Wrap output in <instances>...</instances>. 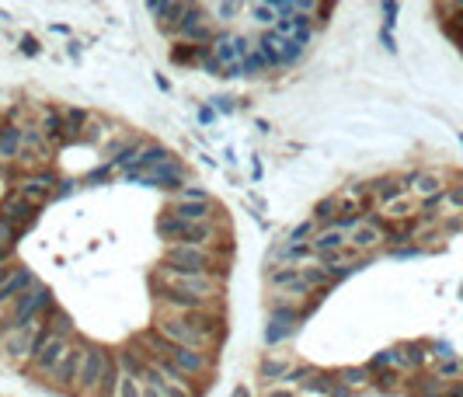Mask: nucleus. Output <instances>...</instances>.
Returning <instances> with one entry per match:
<instances>
[{
	"label": "nucleus",
	"mask_w": 463,
	"mask_h": 397,
	"mask_svg": "<svg viewBox=\"0 0 463 397\" xmlns=\"http://www.w3.org/2000/svg\"><path fill=\"white\" fill-rule=\"evenodd\" d=\"M216 237H220V227L213 220L206 223H185V234L178 244H192V248H206V251H216Z\"/></svg>",
	"instance_id": "4468645a"
},
{
	"label": "nucleus",
	"mask_w": 463,
	"mask_h": 397,
	"mask_svg": "<svg viewBox=\"0 0 463 397\" xmlns=\"http://www.w3.org/2000/svg\"><path fill=\"white\" fill-rule=\"evenodd\" d=\"M171 363L185 373L188 380H192V377H206V373L213 370V356H209V352H195V349H182V345L171 349Z\"/></svg>",
	"instance_id": "f8f14e48"
},
{
	"label": "nucleus",
	"mask_w": 463,
	"mask_h": 397,
	"mask_svg": "<svg viewBox=\"0 0 463 397\" xmlns=\"http://www.w3.org/2000/svg\"><path fill=\"white\" fill-rule=\"evenodd\" d=\"M460 373H463V363H457V359H450V363L439 366V380H443V384H446V380H457Z\"/></svg>",
	"instance_id": "79ce46f5"
},
{
	"label": "nucleus",
	"mask_w": 463,
	"mask_h": 397,
	"mask_svg": "<svg viewBox=\"0 0 463 397\" xmlns=\"http://www.w3.org/2000/svg\"><path fill=\"white\" fill-rule=\"evenodd\" d=\"M133 182H143V185H154V189H168V192H182L185 189V171L175 164V161H168V164H161V168H154V171H133L129 175Z\"/></svg>",
	"instance_id": "1a4fd4ad"
},
{
	"label": "nucleus",
	"mask_w": 463,
	"mask_h": 397,
	"mask_svg": "<svg viewBox=\"0 0 463 397\" xmlns=\"http://www.w3.org/2000/svg\"><path fill=\"white\" fill-rule=\"evenodd\" d=\"M411 213H415V202H411V198H404V196L383 206V216H387L390 223H408V220H411Z\"/></svg>",
	"instance_id": "bb28decb"
},
{
	"label": "nucleus",
	"mask_w": 463,
	"mask_h": 397,
	"mask_svg": "<svg viewBox=\"0 0 463 397\" xmlns=\"http://www.w3.org/2000/svg\"><path fill=\"white\" fill-rule=\"evenodd\" d=\"M157 230H161V237H164V241L178 244V241H182V234H185V223L164 213V216H161V223H157Z\"/></svg>",
	"instance_id": "2f4dec72"
},
{
	"label": "nucleus",
	"mask_w": 463,
	"mask_h": 397,
	"mask_svg": "<svg viewBox=\"0 0 463 397\" xmlns=\"http://www.w3.org/2000/svg\"><path fill=\"white\" fill-rule=\"evenodd\" d=\"M70 338H60V335H49V328H46V321L39 324V335H35V349H32V373H39V377H53V370L63 363V356L70 352Z\"/></svg>",
	"instance_id": "39448f33"
},
{
	"label": "nucleus",
	"mask_w": 463,
	"mask_h": 397,
	"mask_svg": "<svg viewBox=\"0 0 463 397\" xmlns=\"http://www.w3.org/2000/svg\"><path fill=\"white\" fill-rule=\"evenodd\" d=\"M387 241V234L373 223V220H366L363 227H356L352 234H349V248H356V251H373V248H380Z\"/></svg>",
	"instance_id": "f3484780"
},
{
	"label": "nucleus",
	"mask_w": 463,
	"mask_h": 397,
	"mask_svg": "<svg viewBox=\"0 0 463 397\" xmlns=\"http://www.w3.org/2000/svg\"><path fill=\"white\" fill-rule=\"evenodd\" d=\"M119 380H122V370H119V363H115V356H112V359H108V370H105V377H101V387H98L94 397H115L119 394Z\"/></svg>",
	"instance_id": "c85d7f7f"
},
{
	"label": "nucleus",
	"mask_w": 463,
	"mask_h": 397,
	"mask_svg": "<svg viewBox=\"0 0 463 397\" xmlns=\"http://www.w3.org/2000/svg\"><path fill=\"white\" fill-rule=\"evenodd\" d=\"M164 269L182 272V276H209V279H223V265H220V251H206V248H192V244H168L164 248Z\"/></svg>",
	"instance_id": "f257e3e1"
},
{
	"label": "nucleus",
	"mask_w": 463,
	"mask_h": 397,
	"mask_svg": "<svg viewBox=\"0 0 463 397\" xmlns=\"http://www.w3.org/2000/svg\"><path fill=\"white\" fill-rule=\"evenodd\" d=\"M154 286H164V293L202 300V303H220V293H223V283L220 279H209V276H182V272L164 269V265L154 276Z\"/></svg>",
	"instance_id": "f03ea898"
},
{
	"label": "nucleus",
	"mask_w": 463,
	"mask_h": 397,
	"mask_svg": "<svg viewBox=\"0 0 463 397\" xmlns=\"http://www.w3.org/2000/svg\"><path fill=\"white\" fill-rule=\"evenodd\" d=\"M265 397H296V394H293L289 387H269V394Z\"/></svg>",
	"instance_id": "864d4df0"
},
{
	"label": "nucleus",
	"mask_w": 463,
	"mask_h": 397,
	"mask_svg": "<svg viewBox=\"0 0 463 397\" xmlns=\"http://www.w3.org/2000/svg\"><path fill=\"white\" fill-rule=\"evenodd\" d=\"M0 198H4V182H0Z\"/></svg>",
	"instance_id": "13d9d810"
},
{
	"label": "nucleus",
	"mask_w": 463,
	"mask_h": 397,
	"mask_svg": "<svg viewBox=\"0 0 463 397\" xmlns=\"http://www.w3.org/2000/svg\"><path fill=\"white\" fill-rule=\"evenodd\" d=\"M35 286H39L35 272H32V269H25V265H18V269L7 276V283L0 286V307H7V303H18V300L25 297L28 290H35Z\"/></svg>",
	"instance_id": "ddd939ff"
},
{
	"label": "nucleus",
	"mask_w": 463,
	"mask_h": 397,
	"mask_svg": "<svg viewBox=\"0 0 463 397\" xmlns=\"http://www.w3.org/2000/svg\"><path fill=\"white\" fill-rule=\"evenodd\" d=\"M317 220H331V227H335V220H338V198H324V202H317V213H314Z\"/></svg>",
	"instance_id": "a19ab883"
},
{
	"label": "nucleus",
	"mask_w": 463,
	"mask_h": 397,
	"mask_svg": "<svg viewBox=\"0 0 463 397\" xmlns=\"http://www.w3.org/2000/svg\"><path fill=\"white\" fill-rule=\"evenodd\" d=\"M251 18H255L258 25H272V21H279L272 4H251Z\"/></svg>",
	"instance_id": "ea45409f"
},
{
	"label": "nucleus",
	"mask_w": 463,
	"mask_h": 397,
	"mask_svg": "<svg viewBox=\"0 0 463 397\" xmlns=\"http://www.w3.org/2000/svg\"><path fill=\"white\" fill-rule=\"evenodd\" d=\"M300 279H303L314 293H317L321 286H328V283H331V276H328V269H324L321 262H317V265H300Z\"/></svg>",
	"instance_id": "c756f323"
},
{
	"label": "nucleus",
	"mask_w": 463,
	"mask_h": 397,
	"mask_svg": "<svg viewBox=\"0 0 463 397\" xmlns=\"http://www.w3.org/2000/svg\"><path fill=\"white\" fill-rule=\"evenodd\" d=\"M376 387H380V391H394V387H397V373H383Z\"/></svg>",
	"instance_id": "8fccbe9b"
},
{
	"label": "nucleus",
	"mask_w": 463,
	"mask_h": 397,
	"mask_svg": "<svg viewBox=\"0 0 463 397\" xmlns=\"http://www.w3.org/2000/svg\"><path fill=\"white\" fill-rule=\"evenodd\" d=\"M168 161H171V154H168L164 147H143L140 157H136V175H140V171H154V168H161V164H168Z\"/></svg>",
	"instance_id": "4be33fe9"
},
{
	"label": "nucleus",
	"mask_w": 463,
	"mask_h": 397,
	"mask_svg": "<svg viewBox=\"0 0 463 397\" xmlns=\"http://www.w3.org/2000/svg\"><path fill=\"white\" fill-rule=\"evenodd\" d=\"M401 182H376V185H370V192L376 198H380V206H387V202H394V198H401Z\"/></svg>",
	"instance_id": "473e14b6"
},
{
	"label": "nucleus",
	"mask_w": 463,
	"mask_h": 397,
	"mask_svg": "<svg viewBox=\"0 0 463 397\" xmlns=\"http://www.w3.org/2000/svg\"><path fill=\"white\" fill-rule=\"evenodd\" d=\"M39 324H42V321H39ZM39 324H35V328H0V352H4L7 359H32Z\"/></svg>",
	"instance_id": "0eeeda50"
},
{
	"label": "nucleus",
	"mask_w": 463,
	"mask_h": 397,
	"mask_svg": "<svg viewBox=\"0 0 463 397\" xmlns=\"http://www.w3.org/2000/svg\"><path fill=\"white\" fill-rule=\"evenodd\" d=\"M303 391H307V394H328V397H331L335 391H338V380H331L328 373L310 370V377L303 380Z\"/></svg>",
	"instance_id": "a878e982"
},
{
	"label": "nucleus",
	"mask_w": 463,
	"mask_h": 397,
	"mask_svg": "<svg viewBox=\"0 0 463 397\" xmlns=\"http://www.w3.org/2000/svg\"><path fill=\"white\" fill-rule=\"evenodd\" d=\"M269 283L279 286V290H289L293 283H300V265H286V269H276L272 276H269Z\"/></svg>",
	"instance_id": "72a5a7b5"
},
{
	"label": "nucleus",
	"mask_w": 463,
	"mask_h": 397,
	"mask_svg": "<svg viewBox=\"0 0 463 397\" xmlns=\"http://www.w3.org/2000/svg\"><path fill=\"white\" fill-rule=\"evenodd\" d=\"M411 189H415V196H422V202L432 196H443V175H436V171H422V175H411V178H404Z\"/></svg>",
	"instance_id": "aec40b11"
},
{
	"label": "nucleus",
	"mask_w": 463,
	"mask_h": 397,
	"mask_svg": "<svg viewBox=\"0 0 463 397\" xmlns=\"http://www.w3.org/2000/svg\"><path fill=\"white\" fill-rule=\"evenodd\" d=\"M161 338H168L171 345H182V349H195V352H209L213 349V338L192 321V314H161L157 317V328H154Z\"/></svg>",
	"instance_id": "7ed1b4c3"
},
{
	"label": "nucleus",
	"mask_w": 463,
	"mask_h": 397,
	"mask_svg": "<svg viewBox=\"0 0 463 397\" xmlns=\"http://www.w3.org/2000/svg\"><path fill=\"white\" fill-rule=\"evenodd\" d=\"M108 352L105 349H98V345H88V352H84V363H81V380H77V391L84 397H94L98 394V387H101V377H105V370H108Z\"/></svg>",
	"instance_id": "423d86ee"
},
{
	"label": "nucleus",
	"mask_w": 463,
	"mask_h": 397,
	"mask_svg": "<svg viewBox=\"0 0 463 397\" xmlns=\"http://www.w3.org/2000/svg\"><path fill=\"white\" fill-rule=\"evenodd\" d=\"M115 397H143V380L133 377V373H122V380H119V394Z\"/></svg>",
	"instance_id": "f704fd0d"
},
{
	"label": "nucleus",
	"mask_w": 463,
	"mask_h": 397,
	"mask_svg": "<svg viewBox=\"0 0 463 397\" xmlns=\"http://www.w3.org/2000/svg\"><path fill=\"white\" fill-rule=\"evenodd\" d=\"M21 53H25V56H35V53H39V42H35L32 35H25V39H21Z\"/></svg>",
	"instance_id": "09e8293b"
},
{
	"label": "nucleus",
	"mask_w": 463,
	"mask_h": 397,
	"mask_svg": "<svg viewBox=\"0 0 463 397\" xmlns=\"http://www.w3.org/2000/svg\"><path fill=\"white\" fill-rule=\"evenodd\" d=\"M108 175H112V168L105 164V168H98V171H91V175H88V182H105Z\"/></svg>",
	"instance_id": "3c124183"
},
{
	"label": "nucleus",
	"mask_w": 463,
	"mask_h": 397,
	"mask_svg": "<svg viewBox=\"0 0 463 397\" xmlns=\"http://www.w3.org/2000/svg\"><path fill=\"white\" fill-rule=\"evenodd\" d=\"M14 269H18V265H14V262H4V265H0V286H4V283H7V276H11V272H14Z\"/></svg>",
	"instance_id": "603ef678"
},
{
	"label": "nucleus",
	"mask_w": 463,
	"mask_h": 397,
	"mask_svg": "<svg viewBox=\"0 0 463 397\" xmlns=\"http://www.w3.org/2000/svg\"><path fill=\"white\" fill-rule=\"evenodd\" d=\"M168 216H175L182 223H206V220H213V202H188V198H178L168 209Z\"/></svg>",
	"instance_id": "dca6fc26"
},
{
	"label": "nucleus",
	"mask_w": 463,
	"mask_h": 397,
	"mask_svg": "<svg viewBox=\"0 0 463 397\" xmlns=\"http://www.w3.org/2000/svg\"><path fill=\"white\" fill-rule=\"evenodd\" d=\"M21 150H28L32 157H39L42 164L53 157V147H49V140L42 136V129H25V140H21Z\"/></svg>",
	"instance_id": "412c9836"
},
{
	"label": "nucleus",
	"mask_w": 463,
	"mask_h": 397,
	"mask_svg": "<svg viewBox=\"0 0 463 397\" xmlns=\"http://www.w3.org/2000/svg\"><path fill=\"white\" fill-rule=\"evenodd\" d=\"M63 122H67V140H77L81 129L88 126V112L84 108H67L63 112Z\"/></svg>",
	"instance_id": "7c9ffc66"
},
{
	"label": "nucleus",
	"mask_w": 463,
	"mask_h": 397,
	"mask_svg": "<svg viewBox=\"0 0 463 397\" xmlns=\"http://www.w3.org/2000/svg\"><path fill=\"white\" fill-rule=\"evenodd\" d=\"M53 185H56V175L42 168V171H35L32 178H21V182H18V196L28 198V202L39 209L42 202H49V196H53Z\"/></svg>",
	"instance_id": "9d476101"
},
{
	"label": "nucleus",
	"mask_w": 463,
	"mask_h": 397,
	"mask_svg": "<svg viewBox=\"0 0 463 397\" xmlns=\"http://www.w3.org/2000/svg\"><path fill=\"white\" fill-rule=\"evenodd\" d=\"M42 136L46 140H67V122H63V112H56V108H49L46 115H42Z\"/></svg>",
	"instance_id": "b1692460"
},
{
	"label": "nucleus",
	"mask_w": 463,
	"mask_h": 397,
	"mask_svg": "<svg viewBox=\"0 0 463 397\" xmlns=\"http://www.w3.org/2000/svg\"><path fill=\"white\" fill-rule=\"evenodd\" d=\"M443 397H463V384H457V387H450Z\"/></svg>",
	"instance_id": "6e6d98bb"
},
{
	"label": "nucleus",
	"mask_w": 463,
	"mask_h": 397,
	"mask_svg": "<svg viewBox=\"0 0 463 397\" xmlns=\"http://www.w3.org/2000/svg\"><path fill=\"white\" fill-rule=\"evenodd\" d=\"M21 140H25V129L14 126V122H4L0 126V161H18Z\"/></svg>",
	"instance_id": "6ab92c4d"
},
{
	"label": "nucleus",
	"mask_w": 463,
	"mask_h": 397,
	"mask_svg": "<svg viewBox=\"0 0 463 397\" xmlns=\"http://www.w3.org/2000/svg\"><path fill=\"white\" fill-rule=\"evenodd\" d=\"M209 18H206V7H199V4H192L185 11V18H182V25H178V32L192 39L195 46H213V28L206 25Z\"/></svg>",
	"instance_id": "9b49d317"
},
{
	"label": "nucleus",
	"mask_w": 463,
	"mask_h": 397,
	"mask_svg": "<svg viewBox=\"0 0 463 397\" xmlns=\"http://www.w3.org/2000/svg\"><path fill=\"white\" fill-rule=\"evenodd\" d=\"M0 216H4L7 223H14V227H32V220H35V206H32L28 198H21L18 192H14V196L4 198Z\"/></svg>",
	"instance_id": "2eb2a0df"
},
{
	"label": "nucleus",
	"mask_w": 463,
	"mask_h": 397,
	"mask_svg": "<svg viewBox=\"0 0 463 397\" xmlns=\"http://www.w3.org/2000/svg\"><path fill=\"white\" fill-rule=\"evenodd\" d=\"M209 14H216L220 21H234V18L241 14V4H230V0H223V4H213V7H209Z\"/></svg>",
	"instance_id": "58836bf2"
},
{
	"label": "nucleus",
	"mask_w": 463,
	"mask_h": 397,
	"mask_svg": "<svg viewBox=\"0 0 463 397\" xmlns=\"http://www.w3.org/2000/svg\"><path fill=\"white\" fill-rule=\"evenodd\" d=\"M143 397H164L157 387H150V384H143Z\"/></svg>",
	"instance_id": "5fc2aeb1"
},
{
	"label": "nucleus",
	"mask_w": 463,
	"mask_h": 397,
	"mask_svg": "<svg viewBox=\"0 0 463 397\" xmlns=\"http://www.w3.org/2000/svg\"><path fill=\"white\" fill-rule=\"evenodd\" d=\"M366 377H370V370H356V366H349V370H342V373H338V384L349 391V387H363V384H366Z\"/></svg>",
	"instance_id": "c9c22d12"
},
{
	"label": "nucleus",
	"mask_w": 463,
	"mask_h": 397,
	"mask_svg": "<svg viewBox=\"0 0 463 397\" xmlns=\"http://www.w3.org/2000/svg\"><path fill=\"white\" fill-rule=\"evenodd\" d=\"M84 352H88V345L84 342H74L70 345V352L63 356V363L53 370V387L56 391H74L77 387V380H81V363H84Z\"/></svg>",
	"instance_id": "6e6552de"
},
{
	"label": "nucleus",
	"mask_w": 463,
	"mask_h": 397,
	"mask_svg": "<svg viewBox=\"0 0 463 397\" xmlns=\"http://www.w3.org/2000/svg\"><path fill=\"white\" fill-rule=\"evenodd\" d=\"M157 391H161L164 397H192V391H188V387H182V384H171V380H168L164 387H157Z\"/></svg>",
	"instance_id": "49530a36"
},
{
	"label": "nucleus",
	"mask_w": 463,
	"mask_h": 397,
	"mask_svg": "<svg viewBox=\"0 0 463 397\" xmlns=\"http://www.w3.org/2000/svg\"><path fill=\"white\" fill-rule=\"evenodd\" d=\"M310 248H314V255H331V251H342V248H349V234H345V230H338V227H328V230H321V234L310 241Z\"/></svg>",
	"instance_id": "a211bd4d"
},
{
	"label": "nucleus",
	"mask_w": 463,
	"mask_h": 397,
	"mask_svg": "<svg viewBox=\"0 0 463 397\" xmlns=\"http://www.w3.org/2000/svg\"><path fill=\"white\" fill-rule=\"evenodd\" d=\"M46 328H49V335L74 338V321H70V314H67V310H60V307H53V310L46 314Z\"/></svg>",
	"instance_id": "5701e85b"
},
{
	"label": "nucleus",
	"mask_w": 463,
	"mask_h": 397,
	"mask_svg": "<svg viewBox=\"0 0 463 397\" xmlns=\"http://www.w3.org/2000/svg\"><path fill=\"white\" fill-rule=\"evenodd\" d=\"M53 307H56V303H53V290L39 283L35 290H28L25 297L11 307V317H7L0 328H35L39 321H46V314H49Z\"/></svg>",
	"instance_id": "20e7f679"
},
{
	"label": "nucleus",
	"mask_w": 463,
	"mask_h": 397,
	"mask_svg": "<svg viewBox=\"0 0 463 397\" xmlns=\"http://www.w3.org/2000/svg\"><path fill=\"white\" fill-rule=\"evenodd\" d=\"M265 67H269V60H265L258 49H255V53L244 60V70H248V74H258V70H265Z\"/></svg>",
	"instance_id": "a18cd8bd"
},
{
	"label": "nucleus",
	"mask_w": 463,
	"mask_h": 397,
	"mask_svg": "<svg viewBox=\"0 0 463 397\" xmlns=\"http://www.w3.org/2000/svg\"><path fill=\"white\" fill-rule=\"evenodd\" d=\"M310 255H314L310 244H286V248H279V258H289V262H303Z\"/></svg>",
	"instance_id": "e433bc0d"
},
{
	"label": "nucleus",
	"mask_w": 463,
	"mask_h": 397,
	"mask_svg": "<svg viewBox=\"0 0 463 397\" xmlns=\"http://www.w3.org/2000/svg\"><path fill=\"white\" fill-rule=\"evenodd\" d=\"M314 234V220H307V223H300L293 234H289V244H307V237Z\"/></svg>",
	"instance_id": "37998d69"
},
{
	"label": "nucleus",
	"mask_w": 463,
	"mask_h": 397,
	"mask_svg": "<svg viewBox=\"0 0 463 397\" xmlns=\"http://www.w3.org/2000/svg\"><path fill=\"white\" fill-rule=\"evenodd\" d=\"M234 397H251V394H248V387H237V391H234Z\"/></svg>",
	"instance_id": "4d7b16f0"
},
{
	"label": "nucleus",
	"mask_w": 463,
	"mask_h": 397,
	"mask_svg": "<svg viewBox=\"0 0 463 397\" xmlns=\"http://www.w3.org/2000/svg\"><path fill=\"white\" fill-rule=\"evenodd\" d=\"M401 363H411V366H422V363H425V352H422V345H408V349L401 352Z\"/></svg>",
	"instance_id": "c03bdc74"
},
{
	"label": "nucleus",
	"mask_w": 463,
	"mask_h": 397,
	"mask_svg": "<svg viewBox=\"0 0 463 397\" xmlns=\"http://www.w3.org/2000/svg\"><path fill=\"white\" fill-rule=\"evenodd\" d=\"M289 370H293V366H289L286 359H276V356H265V359H262V366H258L262 380H269V384H272V380H286V377H289Z\"/></svg>",
	"instance_id": "cd10ccee"
},
{
	"label": "nucleus",
	"mask_w": 463,
	"mask_h": 397,
	"mask_svg": "<svg viewBox=\"0 0 463 397\" xmlns=\"http://www.w3.org/2000/svg\"><path fill=\"white\" fill-rule=\"evenodd\" d=\"M150 11H154V14H164V18H161V28H175V25H182V18H185V4H157V0H154V4H150Z\"/></svg>",
	"instance_id": "393cba45"
},
{
	"label": "nucleus",
	"mask_w": 463,
	"mask_h": 397,
	"mask_svg": "<svg viewBox=\"0 0 463 397\" xmlns=\"http://www.w3.org/2000/svg\"><path fill=\"white\" fill-rule=\"evenodd\" d=\"M446 206H450V209H460V213H463V185H457V189H450V192H446Z\"/></svg>",
	"instance_id": "de8ad7c7"
},
{
	"label": "nucleus",
	"mask_w": 463,
	"mask_h": 397,
	"mask_svg": "<svg viewBox=\"0 0 463 397\" xmlns=\"http://www.w3.org/2000/svg\"><path fill=\"white\" fill-rule=\"evenodd\" d=\"M401 363V349H387V352H376L370 363V370H383V366H397Z\"/></svg>",
	"instance_id": "4c0bfd02"
}]
</instances>
